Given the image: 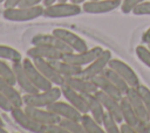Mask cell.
<instances>
[{
  "label": "cell",
  "instance_id": "cell-1",
  "mask_svg": "<svg viewBox=\"0 0 150 133\" xmlns=\"http://www.w3.org/2000/svg\"><path fill=\"white\" fill-rule=\"evenodd\" d=\"M62 91L61 86L53 85L50 89L45 91H38L34 93H23V105L35 106V107H48L55 100L61 99Z\"/></svg>",
  "mask_w": 150,
  "mask_h": 133
},
{
  "label": "cell",
  "instance_id": "cell-2",
  "mask_svg": "<svg viewBox=\"0 0 150 133\" xmlns=\"http://www.w3.org/2000/svg\"><path fill=\"white\" fill-rule=\"evenodd\" d=\"M45 5H36V6H18L13 8H5L4 9V19L13 22H26L35 20L43 15Z\"/></svg>",
  "mask_w": 150,
  "mask_h": 133
},
{
  "label": "cell",
  "instance_id": "cell-3",
  "mask_svg": "<svg viewBox=\"0 0 150 133\" xmlns=\"http://www.w3.org/2000/svg\"><path fill=\"white\" fill-rule=\"evenodd\" d=\"M82 12V5L75 4L73 1H56L52 5L45 6L43 16L50 19H62L80 15Z\"/></svg>",
  "mask_w": 150,
  "mask_h": 133
},
{
  "label": "cell",
  "instance_id": "cell-4",
  "mask_svg": "<svg viewBox=\"0 0 150 133\" xmlns=\"http://www.w3.org/2000/svg\"><path fill=\"white\" fill-rule=\"evenodd\" d=\"M125 97L128 98L129 103L131 104V106L134 107L135 112L137 113L141 120V126L138 127L137 132H150V116L137 89L129 88V90L125 93Z\"/></svg>",
  "mask_w": 150,
  "mask_h": 133
},
{
  "label": "cell",
  "instance_id": "cell-5",
  "mask_svg": "<svg viewBox=\"0 0 150 133\" xmlns=\"http://www.w3.org/2000/svg\"><path fill=\"white\" fill-rule=\"evenodd\" d=\"M14 121L23 130L32 132V133H45L46 132V126L36 123L25 110L23 106L20 107H13L12 111L9 112Z\"/></svg>",
  "mask_w": 150,
  "mask_h": 133
},
{
  "label": "cell",
  "instance_id": "cell-6",
  "mask_svg": "<svg viewBox=\"0 0 150 133\" xmlns=\"http://www.w3.org/2000/svg\"><path fill=\"white\" fill-rule=\"evenodd\" d=\"M111 60V51L108 49H104L91 63L83 66L81 76L87 79H93L96 76L103 74V71L108 68L109 61Z\"/></svg>",
  "mask_w": 150,
  "mask_h": 133
},
{
  "label": "cell",
  "instance_id": "cell-7",
  "mask_svg": "<svg viewBox=\"0 0 150 133\" xmlns=\"http://www.w3.org/2000/svg\"><path fill=\"white\" fill-rule=\"evenodd\" d=\"M104 49L102 47H98V46H95L93 48H89L84 51H70V52H66L62 55V60L67 61V62H70L73 64H76V65H80V66H86L88 65L89 63H91Z\"/></svg>",
  "mask_w": 150,
  "mask_h": 133
},
{
  "label": "cell",
  "instance_id": "cell-8",
  "mask_svg": "<svg viewBox=\"0 0 150 133\" xmlns=\"http://www.w3.org/2000/svg\"><path fill=\"white\" fill-rule=\"evenodd\" d=\"M22 65H23V69L26 70L29 79L32 80V83L40 90V91H45V90H48L53 86V83L50 80H48L42 74L41 71L36 68V65L34 64L33 60L29 58L28 56L22 58Z\"/></svg>",
  "mask_w": 150,
  "mask_h": 133
},
{
  "label": "cell",
  "instance_id": "cell-9",
  "mask_svg": "<svg viewBox=\"0 0 150 133\" xmlns=\"http://www.w3.org/2000/svg\"><path fill=\"white\" fill-rule=\"evenodd\" d=\"M53 34H55L57 37H60L73 51H84L87 49H89L88 43L86 42L84 38H82L80 35L75 34L74 32L66 29V28H54Z\"/></svg>",
  "mask_w": 150,
  "mask_h": 133
},
{
  "label": "cell",
  "instance_id": "cell-10",
  "mask_svg": "<svg viewBox=\"0 0 150 133\" xmlns=\"http://www.w3.org/2000/svg\"><path fill=\"white\" fill-rule=\"evenodd\" d=\"M109 68H111L112 70H115L127 83L130 88H137L141 83H139V78L137 76V74L134 71V69L127 64L124 61L118 60V58H112L109 61Z\"/></svg>",
  "mask_w": 150,
  "mask_h": 133
},
{
  "label": "cell",
  "instance_id": "cell-11",
  "mask_svg": "<svg viewBox=\"0 0 150 133\" xmlns=\"http://www.w3.org/2000/svg\"><path fill=\"white\" fill-rule=\"evenodd\" d=\"M122 0H87L82 4V10L87 14H104L121 6Z\"/></svg>",
  "mask_w": 150,
  "mask_h": 133
},
{
  "label": "cell",
  "instance_id": "cell-12",
  "mask_svg": "<svg viewBox=\"0 0 150 133\" xmlns=\"http://www.w3.org/2000/svg\"><path fill=\"white\" fill-rule=\"evenodd\" d=\"M23 110L39 124L43 126H48L50 124L59 123L60 118L53 113L47 107H35V106H29V105H23Z\"/></svg>",
  "mask_w": 150,
  "mask_h": 133
},
{
  "label": "cell",
  "instance_id": "cell-13",
  "mask_svg": "<svg viewBox=\"0 0 150 133\" xmlns=\"http://www.w3.org/2000/svg\"><path fill=\"white\" fill-rule=\"evenodd\" d=\"M48 110H50L53 113H55L59 118H66V119H74V120H81L82 113L75 108L70 103H68L67 100H55L53 104H50L48 107Z\"/></svg>",
  "mask_w": 150,
  "mask_h": 133
},
{
  "label": "cell",
  "instance_id": "cell-14",
  "mask_svg": "<svg viewBox=\"0 0 150 133\" xmlns=\"http://www.w3.org/2000/svg\"><path fill=\"white\" fill-rule=\"evenodd\" d=\"M63 84L76 90L80 93H95L97 91V86L93 79H87L82 77L81 75L79 76H70L66 77L63 80Z\"/></svg>",
  "mask_w": 150,
  "mask_h": 133
},
{
  "label": "cell",
  "instance_id": "cell-15",
  "mask_svg": "<svg viewBox=\"0 0 150 133\" xmlns=\"http://www.w3.org/2000/svg\"><path fill=\"white\" fill-rule=\"evenodd\" d=\"M33 62L36 65V68L41 71V74L48 80H50L53 83V85H57V86L63 85L64 78L59 74V71L54 68V65L50 63V61L43 60V58H35V60H33Z\"/></svg>",
  "mask_w": 150,
  "mask_h": 133
},
{
  "label": "cell",
  "instance_id": "cell-16",
  "mask_svg": "<svg viewBox=\"0 0 150 133\" xmlns=\"http://www.w3.org/2000/svg\"><path fill=\"white\" fill-rule=\"evenodd\" d=\"M30 42H32V44H46V46L53 47V48L57 49L59 51H61L62 54L73 51L60 37H57L53 33L52 34H36L35 36L32 37Z\"/></svg>",
  "mask_w": 150,
  "mask_h": 133
},
{
  "label": "cell",
  "instance_id": "cell-17",
  "mask_svg": "<svg viewBox=\"0 0 150 133\" xmlns=\"http://www.w3.org/2000/svg\"><path fill=\"white\" fill-rule=\"evenodd\" d=\"M62 52L59 51L57 49L46 46V44H33L32 48L27 50V56L32 60L35 58H43V60H59L62 58Z\"/></svg>",
  "mask_w": 150,
  "mask_h": 133
},
{
  "label": "cell",
  "instance_id": "cell-18",
  "mask_svg": "<svg viewBox=\"0 0 150 133\" xmlns=\"http://www.w3.org/2000/svg\"><path fill=\"white\" fill-rule=\"evenodd\" d=\"M13 70H14V75H15V80L16 84L20 86V89L23 91V93H34L40 91L29 79L26 70L23 69L22 62H15L12 65Z\"/></svg>",
  "mask_w": 150,
  "mask_h": 133
},
{
  "label": "cell",
  "instance_id": "cell-19",
  "mask_svg": "<svg viewBox=\"0 0 150 133\" xmlns=\"http://www.w3.org/2000/svg\"><path fill=\"white\" fill-rule=\"evenodd\" d=\"M61 91H62V97L70 103L75 108H77L81 113H87L88 112V106L84 99L83 93L77 92L76 90L67 86V85H61Z\"/></svg>",
  "mask_w": 150,
  "mask_h": 133
},
{
  "label": "cell",
  "instance_id": "cell-20",
  "mask_svg": "<svg viewBox=\"0 0 150 133\" xmlns=\"http://www.w3.org/2000/svg\"><path fill=\"white\" fill-rule=\"evenodd\" d=\"M95 94L97 96V98L103 104L105 111L109 112V113H111L116 118V120L118 123H122L123 121V118H122V111H121V103H120V100L116 99L112 96H109V94L100 91V90H97L95 92Z\"/></svg>",
  "mask_w": 150,
  "mask_h": 133
},
{
  "label": "cell",
  "instance_id": "cell-21",
  "mask_svg": "<svg viewBox=\"0 0 150 133\" xmlns=\"http://www.w3.org/2000/svg\"><path fill=\"white\" fill-rule=\"evenodd\" d=\"M0 91L5 94V97L12 103L14 107L23 106V98L22 94L15 89L14 84L9 83L5 78L0 77Z\"/></svg>",
  "mask_w": 150,
  "mask_h": 133
},
{
  "label": "cell",
  "instance_id": "cell-22",
  "mask_svg": "<svg viewBox=\"0 0 150 133\" xmlns=\"http://www.w3.org/2000/svg\"><path fill=\"white\" fill-rule=\"evenodd\" d=\"M84 99L88 106V112L100 123L102 124V118L105 113V108L103 106V104L101 103V100L97 98V96L95 93H84Z\"/></svg>",
  "mask_w": 150,
  "mask_h": 133
},
{
  "label": "cell",
  "instance_id": "cell-23",
  "mask_svg": "<svg viewBox=\"0 0 150 133\" xmlns=\"http://www.w3.org/2000/svg\"><path fill=\"white\" fill-rule=\"evenodd\" d=\"M50 63L54 65V68L59 71V74H60L63 78L70 77V76H79V75H81L82 69H83V66L73 64V63L67 62V61H64V60H62V58L52 60Z\"/></svg>",
  "mask_w": 150,
  "mask_h": 133
},
{
  "label": "cell",
  "instance_id": "cell-24",
  "mask_svg": "<svg viewBox=\"0 0 150 133\" xmlns=\"http://www.w3.org/2000/svg\"><path fill=\"white\" fill-rule=\"evenodd\" d=\"M120 103H121V111H122V118H123V121L130 124V125L134 126L136 130H138V127L141 126V120H139L137 113L135 112L134 107H132L131 104L129 103L128 98L125 97V94L121 98Z\"/></svg>",
  "mask_w": 150,
  "mask_h": 133
},
{
  "label": "cell",
  "instance_id": "cell-25",
  "mask_svg": "<svg viewBox=\"0 0 150 133\" xmlns=\"http://www.w3.org/2000/svg\"><path fill=\"white\" fill-rule=\"evenodd\" d=\"M93 80L95 82V84H96V86H97V90H100V91H102V92H104V93H107V94H109V96H112V97H115V98L118 99V100H121V98L124 96V94L111 83V80H109L103 74L96 76L95 78H93Z\"/></svg>",
  "mask_w": 150,
  "mask_h": 133
},
{
  "label": "cell",
  "instance_id": "cell-26",
  "mask_svg": "<svg viewBox=\"0 0 150 133\" xmlns=\"http://www.w3.org/2000/svg\"><path fill=\"white\" fill-rule=\"evenodd\" d=\"M80 121L83 126L84 133H105L102 124H100L89 112L82 113Z\"/></svg>",
  "mask_w": 150,
  "mask_h": 133
},
{
  "label": "cell",
  "instance_id": "cell-27",
  "mask_svg": "<svg viewBox=\"0 0 150 133\" xmlns=\"http://www.w3.org/2000/svg\"><path fill=\"white\" fill-rule=\"evenodd\" d=\"M103 75L109 79V80H111V83L123 93V94H125L127 93V91L129 90V85H128V83L115 71V70H112L111 68H107L104 71H103Z\"/></svg>",
  "mask_w": 150,
  "mask_h": 133
},
{
  "label": "cell",
  "instance_id": "cell-28",
  "mask_svg": "<svg viewBox=\"0 0 150 133\" xmlns=\"http://www.w3.org/2000/svg\"><path fill=\"white\" fill-rule=\"evenodd\" d=\"M22 58L23 57L18 49L9 47V46L0 44V60H5V61H9L12 63H15V62H21Z\"/></svg>",
  "mask_w": 150,
  "mask_h": 133
},
{
  "label": "cell",
  "instance_id": "cell-29",
  "mask_svg": "<svg viewBox=\"0 0 150 133\" xmlns=\"http://www.w3.org/2000/svg\"><path fill=\"white\" fill-rule=\"evenodd\" d=\"M102 126H103L105 133H120L118 121L111 113H109L107 111L102 118Z\"/></svg>",
  "mask_w": 150,
  "mask_h": 133
},
{
  "label": "cell",
  "instance_id": "cell-30",
  "mask_svg": "<svg viewBox=\"0 0 150 133\" xmlns=\"http://www.w3.org/2000/svg\"><path fill=\"white\" fill-rule=\"evenodd\" d=\"M59 124L67 131V133H84L83 126H82L80 120L60 118Z\"/></svg>",
  "mask_w": 150,
  "mask_h": 133
},
{
  "label": "cell",
  "instance_id": "cell-31",
  "mask_svg": "<svg viewBox=\"0 0 150 133\" xmlns=\"http://www.w3.org/2000/svg\"><path fill=\"white\" fill-rule=\"evenodd\" d=\"M0 77L5 78L6 80H8L12 84H16L15 80V75H14V70L12 66L8 65V63L5 60H0Z\"/></svg>",
  "mask_w": 150,
  "mask_h": 133
},
{
  "label": "cell",
  "instance_id": "cell-32",
  "mask_svg": "<svg viewBox=\"0 0 150 133\" xmlns=\"http://www.w3.org/2000/svg\"><path fill=\"white\" fill-rule=\"evenodd\" d=\"M136 56L138 57V60L145 64L146 66L150 68V48L148 46H143V44H139L136 47Z\"/></svg>",
  "mask_w": 150,
  "mask_h": 133
},
{
  "label": "cell",
  "instance_id": "cell-33",
  "mask_svg": "<svg viewBox=\"0 0 150 133\" xmlns=\"http://www.w3.org/2000/svg\"><path fill=\"white\" fill-rule=\"evenodd\" d=\"M144 1H146V0H122L120 8H121L122 13L129 14V13H132V10L136 6H138L139 4L144 2Z\"/></svg>",
  "mask_w": 150,
  "mask_h": 133
},
{
  "label": "cell",
  "instance_id": "cell-34",
  "mask_svg": "<svg viewBox=\"0 0 150 133\" xmlns=\"http://www.w3.org/2000/svg\"><path fill=\"white\" fill-rule=\"evenodd\" d=\"M136 89H137L138 93L141 94V97H142V99H143V102L145 104V107H146V110L149 112V116H150V89L146 88L143 84H139Z\"/></svg>",
  "mask_w": 150,
  "mask_h": 133
},
{
  "label": "cell",
  "instance_id": "cell-35",
  "mask_svg": "<svg viewBox=\"0 0 150 133\" xmlns=\"http://www.w3.org/2000/svg\"><path fill=\"white\" fill-rule=\"evenodd\" d=\"M134 15H150V0H146L142 4H139L138 6H136L132 10Z\"/></svg>",
  "mask_w": 150,
  "mask_h": 133
},
{
  "label": "cell",
  "instance_id": "cell-36",
  "mask_svg": "<svg viewBox=\"0 0 150 133\" xmlns=\"http://www.w3.org/2000/svg\"><path fill=\"white\" fill-rule=\"evenodd\" d=\"M13 107H14V106L12 105V103H11V102L5 97V94L0 91V108H1L2 111H5V112H11Z\"/></svg>",
  "mask_w": 150,
  "mask_h": 133
},
{
  "label": "cell",
  "instance_id": "cell-37",
  "mask_svg": "<svg viewBox=\"0 0 150 133\" xmlns=\"http://www.w3.org/2000/svg\"><path fill=\"white\" fill-rule=\"evenodd\" d=\"M45 133H67V131L59 123H55V124H50V125L46 126Z\"/></svg>",
  "mask_w": 150,
  "mask_h": 133
},
{
  "label": "cell",
  "instance_id": "cell-38",
  "mask_svg": "<svg viewBox=\"0 0 150 133\" xmlns=\"http://www.w3.org/2000/svg\"><path fill=\"white\" fill-rule=\"evenodd\" d=\"M120 133H137V130L130 124L124 121L120 125Z\"/></svg>",
  "mask_w": 150,
  "mask_h": 133
},
{
  "label": "cell",
  "instance_id": "cell-39",
  "mask_svg": "<svg viewBox=\"0 0 150 133\" xmlns=\"http://www.w3.org/2000/svg\"><path fill=\"white\" fill-rule=\"evenodd\" d=\"M23 0H6L5 4H4V7L5 8H13V7H18L21 5Z\"/></svg>",
  "mask_w": 150,
  "mask_h": 133
},
{
  "label": "cell",
  "instance_id": "cell-40",
  "mask_svg": "<svg viewBox=\"0 0 150 133\" xmlns=\"http://www.w3.org/2000/svg\"><path fill=\"white\" fill-rule=\"evenodd\" d=\"M45 0H23L20 6H36L43 4Z\"/></svg>",
  "mask_w": 150,
  "mask_h": 133
},
{
  "label": "cell",
  "instance_id": "cell-41",
  "mask_svg": "<svg viewBox=\"0 0 150 133\" xmlns=\"http://www.w3.org/2000/svg\"><path fill=\"white\" fill-rule=\"evenodd\" d=\"M142 42L145 43V44L150 43V27L143 33V35H142Z\"/></svg>",
  "mask_w": 150,
  "mask_h": 133
},
{
  "label": "cell",
  "instance_id": "cell-42",
  "mask_svg": "<svg viewBox=\"0 0 150 133\" xmlns=\"http://www.w3.org/2000/svg\"><path fill=\"white\" fill-rule=\"evenodd\" d=\"M57 0H45L43 1V5L45 6H48V5H52V4H54V2H56Z\"/></svg>",
  "mask_w": 150,
  "mask_h": 133
},
{
  "label": "cell",
  "instance_id": "cell-43",
  "mask_svg": "<svg viewBox=\"0 0 150 133\" xmlns=\"http://www.w3.org/2000/svg\"><path fill=\"white\" fill-rule=\"evenodd\" d=\"M70 1H73V2H75V4H79V5H82V4L86 2L87 0H70Z\"/></svg>",
  "mask_w": 150,
  "mask_h": 133
},
{
  "label": "cell",
  "instance_id": "cell-44",
  "mask_svg": "<svg viewBox=\"0 0 150 133\" xmlns=\"http://www.w3.org/2000/svg\"><path fill=\"white\" fill-rule=\"evenodd\" d=\"M0 133H6V130H5V126H0Z\"/></svg>",
  "mask_w": 150,
  "mask_h": 133
},
{
  "label": "cell",
  "instance_id": "cell-45",
  "mask_svg": "<svg viewBox=\"0 0 150 133\" xmlns=\"http://www.w3.org/2000/svg\"><path fill=\"white\" fill-rule=\"evenodd\" d=\"M0 126H5V124H4V120H2V118H1V116H0Z\"/></svg>",
  "mask_w": 150,
  "mask_h": 133
},
{
  "label": "cell",
  "instance_id": "cell-46",
  "mask_svg": "<svg viewBox=\"0 0 150 133\" xmlns=\"http://www.w3.org/2000/svg\"><path fill=\"white\" fill-rule=\"evenodd\" d=\"M57 1H62V2H64V1H70V0H57Z\"/></svg>",
  "mask_w": 150,
  "mask_h": 133
},
{
  "label": "cell",
  "instance_id": "cell-47",
  "mask_svg": "<svg viewBox=\"0 0 150 133\" xmlns=\"http://www.w3.org/2000/svg\"><path fill=\"white\" fill-rule=\"evenodd\" d=\"M5 1L6 0H0V4H5Z\"/></svg>",
  "mask_w": 150,
  "mask_h": 133
},
{
  "label": "cell",
  "instance_id": "cell-48",
  "mask_svg": "<svg viewBox=\"0 0 150 133\" xmlns=\"http://www.w3.org/2000/svg\"><path fill=\"white\" fill-rule=\"evenodd\" d=\"M146 46H148V47H149V48H150V43H148V44H146Z\"/></svg>",
  "mask_w": 150,
  "mask_h": 133
}]
</instances>
